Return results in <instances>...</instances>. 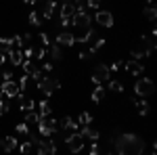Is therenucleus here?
<instances>
[{"label":"nucleus","mask_w":157,"mask_h":155,"mask_svg":"<svg viewBox=\"0 0 157 155\" xmlns=\"http://www.w3.org/2000/svg\"><path fill=\"white\" fill-rule=\"evenodd\" d=\"M115 151L120 155H143L145 153V141L136 134H120L115 141Z\"/></svg>","instance_id":"1"},{"label":"nucleus","mask_w":157,"mask_h":155,"mask_svg":"<svg viewBox=\"0 0 157 155\" xmlns=\"http://www.w3.org/2000/svg\"><path fill=\"white\" fill-rule=\"evenodd\" d=\"M153 50H155V40H153V36H140L136 40V44L130 48V55H132V59L143 61V59H147Z\"/></svg>","instance_id":"2"},{"label":"nucleus","mask_w":157,"mask_h":155,"mask_svg":"<svg viewBox=\"0 0 157 155\" xmlns=\"http://www.w3.org/2000/svg\"><path fill=\"white\" fill-rule=\"evenodd\" d=\"M134 92L138 95V99H147V96L155 95V84H153L151 78H140L134 84Z\"/></svg>","instance_id":"3"},{"label":"nucleus","mask_w":157,"mask_h":155,"mask_svg":"<svg viewBox=\"0 0 157 155\" xmlns=\"http://www.w3.org/2000/svg\"><path fill=\"white\" fill-rule=\"evenodd\" d=\"M38 88L44 92V99H48V96H52V92L57 88H61V82L52 76H42V80L38 82Z\"/></svg>","instance_id":"4"},{"label":"nucleus","mask_w":157,"mask_h":155,"mask_svg":"<svg viewBox=\"0 0 157 155\" xmlns=\"http://www.w3.org/2000/svg\"><path fill=\"white\" fill-rule=\"evenodd\" d=\"M92 84L94 86H98L101 82H105V80H111V72H109V65H105V63H98L97 67H94V72H92Z\"/></svg>","instance_id":"5"},{"label":"nucleus","mask_w":157,"mask_h":155,"mask_svg":"<svg viewBox=\"0 0 157 155\" xmlns=\"http://www.w3.org/2000/svg\"><path fill=\"white\" fill-rule=\"evenodd\" d=\"M65 145H67V149H69L71 153H80V151L84 149V138H82L78 132H71V134L65 138Z\"/></svg>","instance_id":"6"},{"label":"nucleus","mask_w":157,"mask_h":155,"mask_svg":"<svg viewBox=\"0 0 157 155\" xmlns=\"http://www.w3.org/2000/svg\"><path fill=\"white\" fill-rule=\"evenodd\" d=\"M92 23V17H90V13H75L71 17V25L73 27H78V29H88Z\"/></svg>","instance_id":"7"},{"label":"nucleus","mask_w":157,"mask_h":155,"mask_svg":"<svg viewBox=\"0 0 157 155\" xmlns=\"http://www.w3.org/2000/svg\"><path fill=\"white\" fill-rule=\"evenodd\" d=\"M0 92L6 96V99H17V95H19L21 90H19L17 82L11 80V82H0Z\"/></svg>","instance_id":"8"},{"label":"nucleus","mask_w":157,"mask_h":155,"mask_svg":"<svg viewBox=\"0 0 157 155\" xmlns=\"http://www.w3.org/2000/svg\"><path fill=\"white\" fill-rule=\"evenodd\" d=\"M94 21H97L101 27H113V23H115V19H113L111 11H97Z\"/></svg>","instance_id":"9"},{"label":"nucleus","mask_w":157,"mask_h":155,"mask_svg":"<svg viewBox=\"0 0 157 155\" xmlns=\"http://www.w3.org/2000/svg\"><path fill=\"white\" fill-rule=\"evenodd\" d=\"M59 9V2L57 0H44V9L40 13V17H42V21H46V19H52V15H55V11Z\"/></svg>","instance_id":"10"},{"label":"nucleus","mask_w":157,"mask_h":155,"mask_svg":"<svg viewBox=\"0 0 157 155\" xmlns=\"http://www.w3.org/2000/svg\"><path fill=\"white\" fill-rule=\"evenodd\" d=\"M17 101H19V109H21L23 113H27V111H34V109H36L34 99H32V96H27V95H23V92H19V95H17Z\"/></svg>","instance_id":"11"},{"label":"nucleus","mask_w":157,"mask_h":155,"mask_svg":"<svg viewBox=\"0 0 157 155\" xmlns=\"http://www.w3.org/2000/svg\"><path fill=\"white\" fill-rule=\"evenodd\" d=\"M55 42L59 46H73L75 44V36H73L71 32H59L57 38H55Z\"/></svg>","instance_id":"12"},{"label":"nucleus","mask_w":157,"mask_h":155,"mask_svg":"<svg viewBox=\"0 0 157 155\" xmlns=\"http://www.w3.org/2000/svg\"><path fill=\"white\" fill-rule=\"evenodd\" d=\"M59 13H61V19H71L73 15H75V2H63L59 6Z\"/></svg>","instance_id":"13"},{"label":"nucleus","mask_w":157,"mask_h":155,"mask_svg":"<svg viewBox=\"0 0 157 155\" xmlns=\"http://www.w3.org/2000/svg\"><path fill=\"white\" fill-rule=\"evenodd\" d=\"M78 134H80L84 141H86V138H90V141H98V136H101L97 128H90V126H80Z\"/></svg>","instance_id":"14"},{"label":"nucleus","mask_w":157,"mask_h":155,"mask_svg":"<svg viewBox=\"0 0 157 155\" xmlns=\"http://www.w3.org/2000/svg\"><path fill=\"white\" fill-rule=\"evenodd\" d=\"M126 72H130L132 76H140V73L145 72V67H143V63L140 61H136V59H130V61H126Z\"/></svg>","instance_id":"15"},{"label":"nucleus","mask_w":157,"mask_h":155,"mask_svg":"<svg viewBox=\"0 0 157 155\" xmlns=\"http://www.w3.org/2000/svg\"><path fill=\"white\" fill-rule=\"evenodd\" d=\"M17 138H15V136H4V138H2V141H0V149H2V151H4V153H11V151H15V149H17Z\"/></svg>","instance_id":"16"},{"label":"nucleus","mask_w":157,"mask_h":155,"mask_svg":"<svg viewBox=\"0 0 157 155\" xmlns=\"http://www.w3.org/2000/svg\"><path fill=\"white\" fill-rule=\"evenodd\" d=\"M9 59H11V65L21 67V63H23V52H21L19 48H11V50H9Z\"/></svg>","instance_id":"17"},{"label":"nucleus","mask_w":157,"mask_h":155,"mask_svg":"<svg viewBox=\"0 0 157 155\" xmlns=\"http://www.w3.org/2000/svg\"><path fill=\"white\" fill-rule=\"evenodd\" d=\"M105 95H107V90L98 84V86H94V90H92V95H90V99H92V103H101L103 99H105Z\"/></svg>","instance_id":"18"},{"label":"nucleus","mask_w":157,"mask_h":155,"mask_svg":"<svg viewBox=\"0 0 157 155\" xmlns=\"http://www.w3.org/2000/svg\"><path fill=\"white\" fill-rule=\"evenodd\" d=\"M48 55H50V59H52V61H61V59H63V48H61L59 44H50Z\"/></svg>","instance_id":"19"},{"label":"nucleus","mask_w":157,"mask_h":155,"mask_svg":"<svg viewBox=\"0 0 157 155\" xmlns=\"http://www.w3.org/2000/svg\"><path fill=\"white\" fill-rule=\"evenodd\" d=\"M134 105H136V111H138L140 115H147V113H149V109H151L145 99H136V101H134Z\"/></svg>","instance_id":"20"},{"label":"nucleus","mask_w":157,"mask_h":155,"mask_svg":"<svg viewBox=\"0 0 157 155\" xmlns=\"http://www.w3.org/2000/svg\"><path fill=\"white\" fill-rule=\"evenodd\" d=\"M38 122H40V113L38 111H27L25 113V124L27 126H38Z\"/></svg>","instance_id":"21"},{"label":"nucleus","mask_w":157,"mask_h":155,"mask_svg":"<svg viewBox=\"0 0 157 155\" xmlns=\"http://www.w3.org/2000/svg\"><path fill=\"white\" fill-rule=\"evenodd\" d=\"M38 107H40V111H38V113H40V118H44V115H50V113H52V107H50V103L46 101V99H42Z\"/></svg>","instance_id":"22"},{"label":"nucleus","mask_w":157,"mask_h":155,"mask_svg":"<svg viewBox=\"0 0 157 155\" xmlns=\"http://www.w3.org/2000/svg\"><path fill=\"white\" fill-rule=\"evenodd\" d=\"M145 17L149 19V21H155V17H157L155 4H147V6H145Z\"/></svg>","instance_id":"23"},{"label":"nucleus","mask_w":157,"mask_h":155,"mask_svg":"<svg viewBox=\"0 0 157 155\" xmlns=\"http://www.w3.org/2000/svg\"><path fill=\"white\" fill-rule=\"evenodd\" d=\"M109 90L111 92H124V84L120 80H109Z\"/></svg>","instance_id":"24"},{"label":"nucleus","mask_w":157,"mask_h":155,"mask_svg":"<svg viewBox=\"0 0 157 155\" xmlns=\"http://www.w3.org/2000/svg\"><path fill=\"white\" fill-rule=\"evenodd\" d=\"M27 21L32 25H42V17H40V13L38 11H32L29 13V17H27Z\"/></svg>","instance_id":"25"},{"label":"nucleus","mask_w":157,"mask_h":155,"mask_svg":"<svg viewBox=\"0 0 157 155\" xmlns=\"http://www.w3.org/2000/svg\"><path fill=\"white\" fill-rule=\"evenodd\" d=\"M32 147H34V145L29 143V141H25V143L17 145V149H19V153H21V155H29V151H32Z\"/></svg>","instance_id":"26"},{"label":"nucleus","mask_w":157,"mask_h":155,"mask_svg":"<svg viewBox=\"0 0 157 155\" xmlns=\"http://www.w3.org/2000/svg\"><path fill=\"white\" fill-rule=\"evenodd\" d=\"M9 50H11V40L9 38H0V52L9 55Z\"/></svg>","instance_id":"27"},{"label":"nucleus","mask_w":157,"mask_h":155,"mask_svg":"<svg viewBox=\"0 0 157 155\" xmlns=\"http://www.w3.org/2000/svg\"><path fill=\"white\" fill-rule=\"evenodd\" d=\"M90 122H92V115H90L88 111H82V113H80V124H82V126H90Z\"/></svg>","instance_id":"28"},{"label":"nucleus","mask_w":157,"mask_h":155,"mask_svg":"<svg viewBox=\"0 0 157 155\" xmlns=\"http://www.w3.org/2000/svg\"><path fill=\"white\" fill-rule=\"evenodd\" d=\"M15 130H17V134H23V136H27V134H29V126H27L25 122H21V124H17V126H15Z\"/></svg>","instance_id":"29"},{"label":"nucleus","mask_w":157,"mask_h":155,"mask_svg":"<svg viewBox=\"0 0 157 155\" xmlns=\"http://www.w3.org/2000/svg\"><path fill=\"white\" fill-rule=\"evenodd\" d=\"M84 6H88L90 11H101V0H86Z\"/></svg>","instance_id":"30"},{"label":"nucleus","mask_w":157,"mask_h":155,"mask_svg":"<svg viewBox=\"0 0 157 155\" xmlns=\"http://www.w3.org/2000/svg\"><path fill=\"white\" fill-rule=\"evenodd\" d=\"M44 55H46V48H42V46L34 48V59H36V61H42V59H44Z\"/></svg>","instance_id":"31"},{"label":"nucleus","mask_w":157,"mask_h":155,"mask_svg":"<svg viewBox=\"0 0 157 155\" xmlns=\"http://www.w3.org/2000/svg\"><path fill=\"white\" fill-rule=\"evenodd\" d=\"M32 42H34V34H23L21 36V44L23 46H32Z\"/></svg>","instance_id":"32"},{"label":"nucleus","mask_w":157,"mask_h":155,"mask_svg":"<svg viewBox=\"0 0 157 155\" xmlns=\"http://www.w3.org/2000/svg\"><path fill=\"white\" fill-rule=\"evenodd\" d=\"M21 52H23V61L25 59H34V46H25Z\"/></svg>","instance_id":"33"},{"label":"nucleus","mask_w":157,"mask_h":155,"mask_svg":"<svg viewBox=\"0 0 157 155\" xmlns=\"http://www.w3.org/2000/svg\"><path fill=\"white\" fill-rule=\"evenodd\" d=\"M38 38H40V42H42V48H46V46H50V38H48V34H38Z\"/></svg>","instance_id":"34"},{"label":"nucleus","mask_w":157,"mask_h":155,"mask_svg":"<svg viewBox=\"0 0 157 155\" xmlns=\"http://www.w3.org/2000/svg\"><path fill=\"white\" fill-rule=\"evenodd\" d=\"M9 109H11V103H9V101H2V99H0V115H4V113H6Z\"/></svg>","instance_id":"35"},{"label":"nucleus","mask_w":157,"mask_h":155,"mask_svg":"<svg viewBox=\"0 0 157 155\" xmlns=\"http://www.w3.org/2000/svg\"><path fill=\"white\" fill-rule=\"evenodd\" d=\"M88 155H101V151H98V141H92V145H90V151H88Z\"/></svg>","instance_id":"36"},{"label":"nucleus","mask_w":157,"mask_h":155,"mask_svg":"<svg viewBox=\"0 0 157 155\" xmlns=\"http://www.w3.org/2000/svg\"><path fill=\"white\" fill-rule=\"evenodd\" d=\"M13 78H15V73H13V72H2V76H0V82H11Z\"/></svg>","instance_id":"37"},{"label":"nucleus","mask_w":157,"mask_h":155,"mask_svg":"<svg viewBox=\"0 0 157 155\" xmlns=\"http://www.w3.org/2000/svg\"><path fill=\"white\" fill-rule=\"evenodd\" d=\"M27 141H29L32 145H38V143H40V136H38V134H32V132H29V134H27Z\"/></svg>","instance_id":"38"},{"label":"nucleus","mask_w":157,"mask_h":155,"mask_svg":"<svg viewBox=\"0 0 157 155\" xmlns=\"http://www.w3.org/2000/svg\"><path fill=\"white\" fill-rule=\"evenodd\" d=\"M121 65H124L121 61H117V63H113V65L109 67V72H117V69H121Z\"/></svg>","instance_id":"39"},{"label":"nucleus","mask_w":157,"mask_h":155,"mask_svg":"<svg viewBox=\"0 0 157 155\" xmlns=\"http://www.w3.org/2000/svg\"><path fill=\"white\" fill-rule=\"evenodd\" d=\"M42 72L50 73V72H52V63H44V65H42Z\"/></svg>","instance_id":"40"},{"label":"nucleus","mask_w":157,"mask_h":155,"mask_svg":"<svg viewBox=\"0 0 157 155\" xmlns=\"http://www.w3.org/2000/svg\"><path fill=\"white\" fill-rule=\"evenodd\" d=\"M4 61H6V55H4V52H0V67L4 65Z\"/></svg>","instance_id":"41"},{"label":"nucleus","mask_w":157,"mask_h":155,"mask_svg":"<svg viewBox=\"0 0 157 155\" xmlns=\"http://www.w3.org/2000/svg\"><path fill=\"white\" fill-rule=\"evenodd\" d=\"M57 2H67V0H57Z\"/></svg>","instance_id":"42"},{"label":"nucleus","mask_w":157,"mask_h":155,"mask_svg":"<svg viewBox=\"0 0 157 155\" xmlns=\"http://www.w3.org/2000/svg\"><path fill=\"white\" fill-rule=\"evenodd\" d=\"M103 155H111V153H103Z\"/></svg>","instance_id":"43"},{"label":"nucleus","mask_w":157,"mask_h":155,"mask_svg":"<svg viewBox=\"0 0 157 155\" xmlns=\"http://www.w3.org/2000/svg\"><path fill=\"white\" fill-rule=\"evenodd\" d=\"M0 99H2V92H0Z\"/></svg>","instance_id":"44"},{"label":"nucleus","mask_w":157,"mask_h":155,"mask_svg":"<svg viewBox=\"0 0 157 155\" xmlns=\"http://www.w3.org/2000/svg\"><path fill=\"white\" fill-rule=\"evenodd\" d=\"M151 155H155V151H153V153H151Z\"/></svg>","instance_id":"45"}]
</instances>
